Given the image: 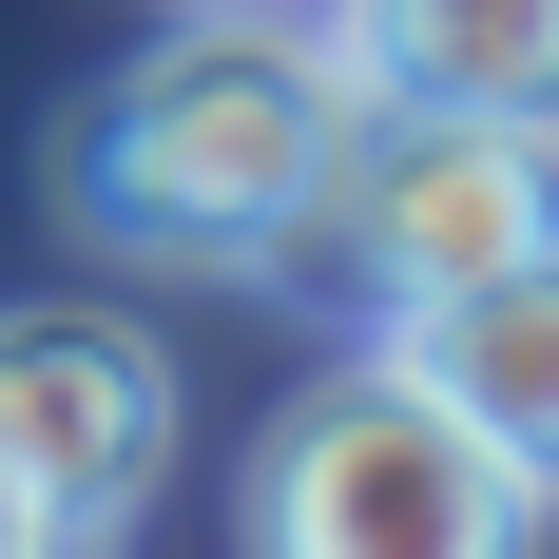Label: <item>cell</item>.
Instances as JSON below:
<instances>
[{
	"label": "cell",
	"mask_w": 559,
	"mask_h": 559,
	"mask_svg": "<svg viewBox=\"0 0 559 559\" xmlns=\"http://www.w3.org/2000/svg\"><path fill=\"white\" fill-rule=\"evenodd\" d=\"M251 559H540V483L405 347H367L251 444Z\"/></svg>",
	"instance_id": "7a4b0ae2"
},
{
	"label": "cell",
	"mask_w": 559,
	"mask_h": 559,
	"mask_svg": "<svg viewBox=\"0 0 559 559\" xmlns=\"http://www.w3.org/2000/svg\"><path fill=\"white\" fill-rule=\"evenodd\" d=\"M386 347L559 502V231L502 251V271H463V289H425V309H386Z\"/></svg>",
	"instance_id": "5b68a950"
},
{
	"label": "cell",
	"mask_w": 559,
	"mask_h": 559,
	"mask_svg": "<svg viewBox=\"0 0 559 559\" xmlns=\"http://www.w3.org/2000/svg\"><path fill=\"white\" fill-rule=\"evenodd\" d=\"M0 559H78V521H58L39 483H20V463H0Z\"/></svg>",
	"instance_id": "52a82bcc"
},
{
	"label": "cell",
	"mask_w": 559,
	"mask_h": 559,
	"mask_svg": "<svg viewBox=\"0 0 559 559\" xmlns=\"http://www.w3.org/2000/svg\"><path fill=\"white\" fill-rule=\"evenodd\" d=\"M347 155V58L329 20H271V0H174L155 58H116L78 135H58V213L97 251H155V271H271L309 193Z\"/></svg>",
	"instance_id": "6da1fadb"
},
{
	"label": "cell",
	"mask_w": 559,
	"mask_h": 559,
	"mask_svg": "<svg viewBox=\"0 0 559 559\" xmlns=\"http://www.w3.org/2000/svg\"><path fill=\"white\" fill-rule=\"evenodd\" d=\"M0 463L97 540V521L174 463V367H155V329H116V309H0Z\"/></svg>",
	"instance_id": "277c9868"
},
{
	"label": "cell",
	"mask_w": 559,
	"mask_h": 559,
	"mask_svg": "<svg viewBox=\"0 0 559 559\" xmlns=\"http://www.w3.org/2000/svg\"><path fill=\"white\" fill-rule=\"evenodd\" d=\"M329 271L367 309H425V289L502 271L559 231V116H425V97H347V155L309 193Z\"/></svg>",
	"instance_id": "3957f363"
},
{
	"label": "cell",
	"mask_w": 559,
	"mask_h": 559,
	"mask_svg": "<svg viewBox=\"0 0 559 559\" xmlns=\"http://www.w3.org/2000/svg\"><path fill=\"white\" fill-rule=\"evenodd\" d=\"M347 97L425 116H559V0H329Z\"/></svg>",
	"instance_id": "8992f818"
}]
</instances>
